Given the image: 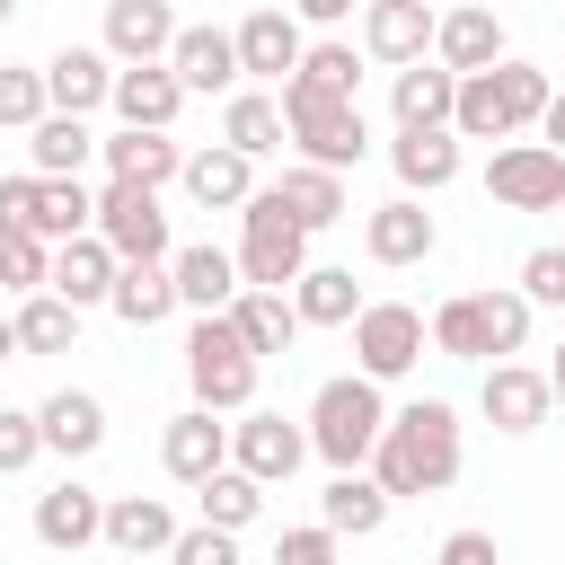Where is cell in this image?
I'll list each match as a JSON object with an SVG mask.
<instances>
[{
  "label": "cell",
  "mask_w": 565,
  "mask_h": 565,
  "mask_svg": "<svg viewBox=\"0 0 565 565\" xmlns=\"http://www.w3.org/2000/svg\"><path fill=\"white\" fill-rule=\"evenodd\" d=\"M177 185H185L203 212H238V203L256 194V159L230 150V141H221V150H185V177H177Z\"/></svg>",
  "instance_id": "f1b7e54d"
},
{
  "label": "cell",
  "mask_w": 565,
  "mask_h": 565,
  "mask_svg": "<svg viewBox=\"0 0 565 565\" xmlns=\"http://www.w3.org/2000/svg\"><path fill=\"white\" fill-rule=\"evenodd\" d=\"M9 18H18V0H0V26H9Z\"/></svg>",
  "instance_id": "9f6ffc18"
},
{
  "label": "cell",
  "mask_w": 565,
  "mask_h": 565,
  "mask_svg": "<svg viewBox=\"0 0 565 565\" xmlns=\"http://www.w3.org/2000/svg\"><path fill=\"white\" fill-rule=\"evenodd\" d=\"M486 194L503 212H565V150L547 141H503L486 159Z\"/></svg>",
  "instance_id": "ba28073f"
},
{
  "label": "cell",
  "mask_w": 565,
  "mask_h": 565,
  "mask_svg": "<svg viewBox=\"0 0 565 565\" xmlns=\"http://www.w3.org/2000/svg\"><path fill=\"white\" fill-rule=\"evenodd\" d=\"M477 309H486V344H494V362L530 344V318H539L530 291H477Z\"/></svg>",
  "instance_id": "ee69618b"
},
{
  "label": "cell",
  "mask_w": 565,
  "mask_h": 565,
  "mask_svg": "<svg viewBox=\"0 0 565 565\" xmlns=\"http://www.w3.org/2000/svg\"><path fill=\"white\" fill-rule=\"evenodd\" d=\"M433 0H371L362 9V53L371 62H388V71H406V62H424L433 53Z\"/></svg>",
  "instance_id": "ac0fdd59"
},
{
  "label": "cell",
  "mask_w": 565,
  "mask_h": 565,
  "mask_svg": "<svg viewBox=\"0 0 565 565\" xmlns=\"http://www.w3.org/2000/svg\"><path fill=\"white\" fill-rule=\"evenodd\" d=\"M230 35H238V71H247V79H274V88H282V79L300 71V53H309V26H300L291 9H247Z\"/></svg>",
  "instance_id": "7c38bea8"
},
{
  "label": "cell",
  "mask_w": 565,
  "mask_h": 565,
  "mask_svg": "<svg viewBox=\"0 0 565 565\" xmlns=\"http://www.w3.org/2000/svg\"><path fill=\"white\" fill-rule=\"evenodd\" d=\"M106 309H115L124 327H159V318H177V309H185V300H177V265H168V256L124 265V274H115V291H106Z\"/></svg>",
  "instance_id": "f546056e"
},
{
  "label": "cell",
  "mask_w": 565,
  "mask_h": 565,
  "mask_svg": "<svg viewBox=\"0 0 565 565\" xmlns=\"http://www.w3.org/2000/svg\"><path fill=\"white\" fill-rule=\"evenodd\" d=\"M168 565H238V530H212V521H194V530H177Z\"/></svg>",
  "instance_id": "7dc6e473"
},
{
  "label": "cell",
  "mask_w": 565,
  "mask_h": 565,
  "mask_svg": "<svg viewBox=\"0 0 565 565\" xmlns=\"http://www.w3.org/2000/svg\"><path fill=\"white\" fill-rule=\"evenodd\" d=\"M177 26H185V18H177L168 0H106V35H97V44H106L115 62H168Z\"/></svg>",
  "instance_id": "cb8c5ba5"
},
{
  "label": "cell",
  "mask_w": 565,
  "mask_h": 565,
  "mask_svg": "<svg viewBox=\"0 0 565 565\" xmlns=\"http://www.w3.org/2000/svg\"><path fill=\"white\" fill-rule=\"evenodd\" d=\"M230 459H238L247 477H265V486H291V468L309 459V424H291V415H265V406H247V415L230 424Z\"/></svg>",
  "instance_id": "8fae6325"
},
{
  "label": "cell",
  "mask_w": 565,
  "mask_h": 565,
  "mask_svg": "<svg viewBox=\"0 0 565 565\" xmlns=\"http://www.w3.org/2000/svg\"><path fill=\"white\" fill-rule=\"evenodd\" d=\"M256 353H247V335H238V318L230 309H212V318H194V335H185V388H194V406H212V415H247L256 406Z\"/></svg>",
  "instance_id": "5b68a950"
},
{
  "label": "cell",
  "mask_w": 565,
  "mask_h": 565,
  "mask_svg": "<svg viewBox=\"0 0 565 565\" xmlns=\"http://www.w3.org/2000/svg\"><path fill=\"white\" fill-rule=\"evenodd\" d=\"M115 274H124V256H115L97 230H79V238H62V247H53V282H44V291H62L71 309H106Z\"/></svg>",
  "instance_id": "44dd1931"
},
{
  "label": "cell",
  "mask_w": 565,
  "mask_h": 565,
  "mask_svg": "<svg viewBox=\"0 0 565 565\" xmlns=\"http://www.w3.org/2000/svg\"><path fill=\"white\" fill-rule=\"evenodd\" d=\"M115 124H141V132H168L177 124V106H185V79L168 71V62H124L115 71Z\"/></svg>",
  "instance_id": "ffe728a7"
},
{
  "label": "cell",
  "mask_w": 565,
  "mask_h": 565,
  "mask_svg": "<svg viewBox=\"0 0 565 565\" xmlns=\"http://www.w3.org/2000/svg\"><path fill=\"white\" fill-rule=\"evenodd\" d=\"M53 115V97H44V62H0V124L9 132H35Z\"/></svg>",
  "instance_id": "b9f144b4"
},
{
  "label": "cell",
  "mask_w": 565,
  "mask_h": 565,
  "mask_svg": "<svg viewBox=\"0 0 565 565\" xmlns=\"http://www.w3.org/2000/svg\"><path fill=\"white\" fill-rule=\"evenodd\" d=\"M433 565H503V556H494V530H450Z\"/></svg>",
  "instance_id": "f907efd6"
},
{
  "label": "cell",
  "mask_w": 565,
  "mask_h": 565,
  "mask_svg": "<svg viewBox=\"0 0 565 565\" xmlns=\"http://www.w3.org/2000/svg\"><path fill=\"white\" fill-rule=\"evenodd\" d=\"M521 291H530V309H565V238L521 256Z\"/></svg>",
  "instance_id": "bcb514c9"
},
{
  "label": "cell",
  "mask_w": 565,
  "mask_h": 565,
  "mask_svg": "<svg viewBox=\"0 0 565 565\" xmlns=\"http://www.w3.org/2000/svg\"><path fill=\"white\" fill-rule=\"evenodd\" d=\"M35 539H44L53 556L97 547V539H106V494H97V486H79V477L44 486V494H35Z\"/></svg>",
  "instance_id": "5bb4252c"
},
{
  "label": "cell",
  "mask_w": 565,
  "mask_h": 565,
  "mask_svg": "<svg viewBox=\"0 0 565 565\" xmlns=\"http://www.w3.org/2000/svg\"><path fill=\"white\" fill-rule=\"evenodd\" d=\"M388 168H397V185H406V194H441V185L459 177V132H450V124L397 132V141H388Z\"/></svg>",
  "instance_id": "83f0119b"
},
{
  "label": "cell",
  "mask_w": 565,
  "mask_h": 565,
  "mask_svg": "<svg viewBox=\"0 0 565 565\" xmlns=\"http://www.w3.org/2000/svg\"><path fill=\"white\" fill-rule=\"evenodd\" d=\"M547 388H556V406H565V344H556V362H547Z\"/></svg>",
  "instance_id": "11a10c76"
},
{
  "label": "cell",
  "mask_w": 565,
  "mask_h": 565,
  "mask_svg": "<svg viewBox=\"0 0 565 565\" xmlns=\"http://www.w3.org/2000/svg\"><path fill=\"white\" fill-rule=\"evenodd\" d=\"M362 247H371V265L406 274V265H424V256L441 247V221L424 212V194H397V203H380V212L362 221Z\"/></svg>",
  "instance_id": "4fadbf2b"
},
{
  "label": "cell",
  "mask_w": 565,
  "mask_h": 565,
  "mask_svg": "<svg viewBox=\"0 0 565 565\" xmlns=\"http://www.w3.org/2000/svg\"><path fill=\"white\" fill-rule=\"evenodd\" d=\"M539 141H547V150H565V88L547 97V115H539Z\"/></svg>",
  "instance_id": "f5cc1de1"
},
{
  "label": "cell",
  "mask_w": 565,
  "mask_h": 565,
  "mask_svg": "<svg viewBox=\"0 0 565 565\" xmlns=\"http://www.w3.org/2000/svg\"><path fill=\"white\" fill-rule=\"evenodd\" d=\"M238 274L256 291H291L309 274V221L282 203V185H256L238 203Z\"/></svg>",
  "instance_id": "277c9868"
},
{
  "label": "cell",
  "mask_w": 565,
  "mask_h": 565,
  "mask_svg": "<svg viewBox=\"0 0 565 565\" xmlns=\"http://www.w3.org/2000/svg\"><path fill=\"white\" fill-rule=\"evenodd\" d=\"M221 141H230V150H247V159H274V150L291 141L282 97H265V88H230V106H221Z\"/></svg>",
  "instance_id": "1f68e13d"
},
{
  "label": "cell",
  "mask_w": 565,
  "mask_h": 565,
  "mask_svg": "<svg viewBox=\"0 0 565 565\" xmlns=\"http://www.w3.org/2000/svg\"><path fill=\"white\" fill-rule=\"evenodd\" d=\"M115 53L106 44H62L53 62H44V97H53V115H97L106 97H115Z\"/></svg>",
  "instance_id": "2e32d148"
},
{
  "label": "cell",
  "mask_w": 565,
  "mask_h": 565,
  "mask_svg": "<svg viewBox=\"0 0 565 565\" xmlns=\"http://www.w3.org/2000/svg\"><path fill=\"white\" fill-rule=\"evenodd\" d=\"M274 185H282V203H291V212L309 221V238H318V230H335V221L353 212V194H344V177H335V168H318V159H291V168H282Z\"/></svg>",
  "instance_id": "d6a6232c"
},
{
  "label": "cell",
  "mask_w": 565,
  "mask_h": 565,
  "mask_svg": "<svg viewBox=\"0 0 565 565\" xmlns=\"http://www.w3.org/2000/svg\"><path fill=\"white\" fill-rule=\"evenodd\" d=\"M35 459H44L35 406H0V477H18V468H35Z\"/></svg>",
  "instance_id": "f6af8a7d"
},
{
  "label": "cell",
  "mask_w": 565,
  "mask_h": 565,
  "mask_svg": "<svg viewBox=\"0 0 565 565\" xmlns=\"http://www.w3.org/2000/svg\"><path fill=\"white\" fill-rule=\"evenodd\" d=\"M477 406H486V424H494V433H512V441H521V433H539V424L556 415V388H547V371H530V362H512V353H503V362H486Z\"/></svg>",
  "instance_id": "30bf717a"
},
{
  "label": "cell",
  "mask_w": 565,
  "mask_h": 565,
  "mask_svg": "<svg viewBox=\"0 0 565 565\" xmlns=\"http://www.w3.org/2000/svg\"><path fill=\"white\" fill-rule=\"evenodd\" d=\"M433 353H450V362H494V344H486V309H477V291H459V300H441L433 318Z\"/></svg>",
  "instance_id": "60d3db41"
},
{
  "label": "cell",
  "mask_w": 565,
  "mask_h": 565,
  "mask_svg": "<svg viewBox=\"0 0 565 565\" xmlns=\"http://www.w3.org/2000/svg\"><path fill=\"white\" fill-rule=\"evenodd\" d=\"M97 238H106L124 265H141V256H177L168 212H159V185H124V177H106V194H97Z\"/></svg>",
  "instance_id": "9c48e42d"
},
{
  "label": "cell",
  "mask_w": 565,
  "mask_h": 565,
  "mask_svg": "<svg viewBox=\"0 0 565 565\" xmlns=\"http://www.w3.org/2000/svg\"><path fill=\"white\" fill-rule=\"evenodd\" d=\"M424 344H433V327H424L415 300H362V318H353V371H371L388 388V380H406L424 362Z\"/></svg>",
  "instance_id": "52a82bcc"
},
{
  "label": "cell",
  "mask_w": 565,
  "mask_h": 565,
  "mask_svg": "<svg viewBox=\"0 0 565 565\" xmlns=\"http://www.w3.org/2000/svg\"><path fill=\"white\" fill-rule=\"evenodd\" d=\"M26 344H18V318H0V362H18Z\"/></svg>",
  "instance_id": "db71d44e"
},
{
  "label": "cell",
  "mask_w": 565,
  "mask_h": 565,
  "mask_svg": "<svg viewBox=\"0 0 565 565\" xmlns=\"http://www.w3.org/2000/svg\"><path fill=\"white\" fill-rule=\"evenodd\" d=\"M194 512H203L212 530H247V521L265 512V477H247V468L230 459V468H212V477L194 486Z\"/></svg>",
  "instance_id": "74e56055"
},
{
  "label": "cell",
  "mask_w": 565,
  "mask_h": 565,
  "mask_svg": "<svg viewBox=\"0 0 565 565\" xmlns=\"http://www.w3.org/2000/svg\"><path fill=\"white\" fill-rule=\"evenodd\" d=\"M35 238H79V230H97V194L79 185V177H35V221H26Z\"/></svg>",
  "instance_id": "8d00e7d4"
},
{
  "label": "cell",
  "mask_w": 565,
  "mask_h": 565,
  "mask_svg": "<svg viewBox=\"0 0 565 565\" xmlns=\"http://www.w3.org/2000/svg\"><path fill=\"white\" fill-rule=\"evenodd\" d=\"M97 159H106V177H124V185H168V177H185V150H177L168 132H141V124H115V132L97 141Z\"/></svg>",
  "instance_id": "4316f807"
},
{
  "label": "cell",
  "mask_w": 565,
  "mask_h": 565,
  "mask_svg": "<svg viewBox=\"0 0 565 565\" xmlns=\"http://www.w3.org/2000/svg\"><path fill=\"white\" fill-rule=\"evenodd\" d=\"M53 282V238H35V230H0V291H44Z\"/></svg>",
  "instance_id": "7bdbcfd3"
},
{
  "label": "cell",
  "mask_w": 565,
  "mask_h": 565,
  "mask_svg": "<svg viewBox=\"0 0 565 565\" xmlns=\"http://www.w3.org/2000/svg\"><path fill=\"white\" fill-rule=\"evenodd\" d=\"M26 221H35V168L0 177V230H26Z\"/></svg>",
  "instance_id": "681fc988"
},
{
  "label": "cell",
  "mask_w": 565,
  "mask_h": 565,
  "mask_svg": "<svg viewBox=\"0 0 565 565\" xmlns=\"http://www.w3.org/2000/svg\"><path fill=\"white\" fill-rule=\"evenodd\" d=\"M9 318H18V344H26V353H71V344H79V318H88V309H71L62 291H26V300H18Z\"/></svg>",
  "instance_id": "f35d334b"
},
{
  "label": "cell",
  "mask_w": 565,
  "mask_h": 565,
  "mask_svg": "<svg viewBox=\"0 0 565 565\" xmlns=\"http://www.w3.org/2000/svg\"><path fill=\"white\" fill-rule=\"evenodd\" d=\"M282 115H291V150L318 159V168H362L371 159V124H362V97H318L300 79H282Z\"/></svg>",
  "instance_id": "8992f818"
},
{
  "label": "cell",
  "mask_w": 565,
  "mask_h": 565,
  "mask_svg": "<svg viewBox=\"0 0 565 565\" xmlns=\"http://www.w3.org/2000/svg\"><path fill=\"white\" fill-rule=\"evenodd\" d=\"M88 159H97L88 115H44V124L26 132V168H35V177H79Z\"/></svg>",
  "instance_id": "d590c367"
},
{
  "label": "cell",
  "mask_w": 565,
  "mask_h": 565,
  "mask_svg": "<svg viewBox=\"0 0 565 565\" xmlns=\"http://www.w3.org/2000/svg\"><path fill=\"white\" fill-rule=\"evenodd\" d=\"M159 468H168L177 486H203L212 468H230V424H221L212 406L168 415V433H159Z\"/></svg>",
  "instance_id": "e0dca14e"
},
{
  "label": "cell",
  "mask_w": 565,
  "mask_h": 565,
  "mask_svg": "<svg viewBox=\"0 0 565 565\" xmlns=\"http://www.w3.org/2000/svg\"><path fill=\"white\" fill-rule=\"evenodd\" d=\"M168 265H177V300H185L194 318H212V309H230V300L247 291V274H238V247H212V238H194V247H177Z\"/></svg>",
  "instance_id": "7402d4cb"
},
{
  "label": "cell",
  "mask_w": 565,
  "mask_h": 565,
  "mask_svg": "<svg viewBox=\"0 0 565 565\" xmlns=\"http://www.w3.org/2000/svg\"><path fill=\"white\" fill-rule=\"evenodd\" d=\"M362 62H371L362 44H344V35H318V44L300 53V71H291V79H300V88H318V97H362Z\"/></svg>",
  "instance_id": "ab89813d"
},
{
  "label": "cell",
  "mask_w": 565,
  "mask_h": 565,
  "mask_svg": "<svg viewBox=\"0 0 565 565\" xmlns=\"http://www.w3.org/2000/svg\"><path fill=\"white\" fill-rule=\"evenodd\" d=\"M291 309H300V327H353V318H362L353 265H309V274L291 282Z\"/></svg>",
  "instance_id": "836d02e7"
},
{
  "label": "cell",
  "mask_w": 565,
  "mask_h": 565,
  "mask_svg": "<svg viewBox=\"0 0 565 565\" xmlns=\"http://www.w3.org/2000/svg\"><path fill=\"white\" fill-rule=\"evenodd\" d=\"M106 547L115 556H168L177 547V512L159 494H106Z\"/></svg>",
  "instance_id": "4dcf8cb0"
},
{
  "label": "cell",
  "mask_w": 565,
  "mask_h": 565,
  "mask_svg": "<svg viewBox=\"0 0 565 565\" xmlns=\"http://www.w3.org/2000/svg\"><path fill=\"white\" fill-rule=\"evenodd\" d=\"M168 71L185 79V97H230V88L247 79V71H238V35H230V26H177Z\"/></svg>",
  "instance_id": "9a60e30c"
},
{
  "label": "cell",
  "mask_w": 565,
  "mask_h": 565,
  "mask_svg": "<svg viewBox=\"0 0 565 565\" xmlns=\"http://www.w3.org/2000/svg\"><path fill=\"white\" fill-rule=\"evenodd\" d=\"M380 433H388V397H380L371 371H344V380H327L309 397V450L327 468H371Z\"/></svg>",
  "instance_id": "3957f363"
},
{
  "label": "cell",
  "mask_w": 565,
  "mask_h": 565,
  "mask_svg": "<svg viewBox=\"0 0 565 565\" xmlns=\"http://www.w3.org/2000/svg\"><path fill=\"white\" fill-rule=\"evenodd\" d=\"M512 44H503V18L486 9V0H468V9H441V26H433V62H450L459 79L468 71H494Z\"/></svg>",
  "instance_id": "d6986e66"
},
{
  "label": "cell",
  "mask_w": 565,
  "mask_h": 565,
  "mask_svg": "<svg viewBox=\"0 0 565 565\" xmlns=\"http://www.w3.org/2000/svg\"><path fill=\"white\" fill-rule=\"evenodd\" d=\"M547 97H556V79L539 71V62H494V71H468L459 79V106H450V132L459 141H521L539 115H547Z\"/></svg>",
  "instance_id": "7a4b0ae2"
},
{
  "label": "cell",
  "mask_w": 565,
  "mask_h": 565,
  "mask_svg": "<svg viewBox=\"0 0 565 565\" xmlns=\"http://www.w3.org/2000/svg\"><path fill=\"white\" fill-rule=\"evenodd\" d=\"M450 106H459V71H450V62H406V71H388V115H397V132L450 124Z\"/></svg>",
  "instance_id": "d4e9b609"
},
{
  "label": "cell",
  "mask_w": 565,
  "mask_h": 565,
  "mask_svg": "<svg viewBox=\"0 0 565 565\" xmlns=\"http://www.w3.org/2000/svg\"><path fill=\"white\" fill-rule=\"evenodd\" d=\"M230 318H238V335H247V353H256V362L300 344V309H291V291H256V282H247V291L230 300Z\"/></svg>",
  "instance_id": "e575fe53"
},
{
  "label": "cell",
  "mask_w": 565,
  "mask_h": 565,
  "mask_svg": "<svg viewBox=\"0 0 565 565\" xmlns=\"http://www.w3.org/2000/svg\"><path fill=\"white\" fill-rule=\"evenodd\" d=\"M335 547H344V539H335L327 521H300V530L274 539V565H335Z\"/></svg>",
  "instance_id": "c3c4849f"
},
{
  "label": "cell",
  "mask_w": 565,
  "mask_h": 565,
  "mask_svg": "<svg viewBox=\"0 0 565 565\" xmlns=\"http://www.w3.org/2000/svg\"><path fill=\"white\" fill-rule=\"evenodd\" d=\"M388 512H397V503H388V486H380L371 468H335L327 494H318V521H327L335 539H380Z\"/></svg>",
  "instance_id": "603a6c76"
},
{
  "label": "cell",
  "mask_w": 565,
  "mask_h": 565,
  "mask_svg": "<svg viewBox=\"0 0 565 565\" xmlns=\"http://www.w3.org/2000/svg\"><path fill=\"white\" fill-rule=\"evenodd\" d=\"M459 406L450 397H415L388 415L380 450H371V477L388 486V503H415V494H450L459 486Z\"/></svg>",
  "instance_id": "6da1fadb"
},
{
  "label": "cell",
  "mask_w": 565,
  "mask_h": 565,
  "mask_svg": "<svg viewBox=\"0 0 565 565\" xmlns=\"http://www.w3.org/2000/svg\"><path fill=\"white\" fill-rule=\"evenodd\" d=\"M353 9H371V0H291L300 26H335V18H353Z\"/></svg>",
  "instance_id": "816d5d0a"
},
{
  "label": "cell",
  "mask_w": 565,
  "mask_h": 565,
  "mask_svg": "<svg viewBox=\"0 0 565 565\" xmlns=\"http://www.w3.org/2000/svg\"><path fill=\"white\" fill-rule=\"evenodd\" d=\"M35 424H44V450H53V459L106 450V397H97V388H53V397L35 406Z\"/></svg>",
  "instance_id": "484cf974"
}]
</instances>
